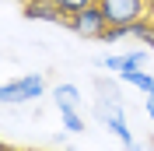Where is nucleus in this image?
I'll use <instances>...</instances> for the list:
<instances>
[{
	"instance_id": "obj_1",
	"label": "nucleus",
	"mask_w": 154,
	"mask_h": 151,
	"mask_svg": "<svg viewBox=\"0 0 154 151\" xmlns=\"http://www.w3.org/2000/svg\"><path fill=\"white\" fill-rule=\"evenodd\" d=\"M67 28L81 39H102L109 28V18L102 11V4H91V7H81L74 14H67Z\"/></svg>"
},
{
	"instance_id": "obj_2",
	"label": "nucleus",
	"mask_w": 154,
	"mask_h": 151,
	"mask_svg": "<svg viewBox=\"0 0 154 151\" xmlns=\"http://www.w3.org/2000/svg\"><path fill=\"white\" fill-rule=\"evenodd\" d=\"M102 11H105L109 25H133V21L147 18L151 11V0H98Z\"/></svg>"
},
{
	"instance_id": "obj_3",
	"label": "nucleus",
	"mask_w": 154,
	"mask_h": 151,
	"mask_svg": "<svg viewBox=\"0 0 154 151\" xmlns=\"http://www.w3.org/2000/svg\"><path fill=\"white\" fill-rule=\"evenodd\" d=\"M42 92H46L42 74H28V77H18V81H7V85L0 88V102L4 105L28 102V98H42Z\"/></svg>"
},
{
	"instance_id": "obj_4",
	"label": "nucleus",
	"mask_w": 154,
	"mask_h": 151,
	"mask_svg": "<svg viewBox=\"0 0 154 151\" xmlns=\"http://www.w3.org/2000/svg\"><path fill=\"white\" fill-rule=\"evenodd\" d=\"M25 21H49V25H67V11L60 0H25L21 4Z\"/></svg>"
},
{
	"instance_id": "obj_5",
	"label": "nucleus",
	"mask_w": 154,
	"mask_h": 151,
	"mask_svg": "<svg viewBox=\"0 0 154 151\" xmlns=\"http://www.w3.org/2000/svg\"><path fill=\"white\" fill-rule=\"evenodd\" d=\"M147 60L144 49H137V53H123V56H95V67H109V70H133Z\"/></svg>"
},
{
	"instance_id": "obj_6",
	"label": "nucleus",
	"mask_w": 154,
	"mask_h": 151,
	"mask_svg": "<svg viewBox=\"0 0 154 151\" xmlns=\"http://www.w3.org/2000/svg\"><path fill=\"white\" fill-rule=\"evenodd\" d=\"M53 102H56L60 113L63 109H81V88L77 85H56L53 88Z\"/></svg>"
},
{
	"instance_id": "obj_7",
	"label": "nucleus",
	"mask_w": 154,
	"mask_h": 151,
	"mask_svg": "<svg viewBox=\"0 0 154 151\" xmlns=\"http://www.w3.org/2000/svg\"><path fill=\"white\" fill-rule=\"evenodd\" d=\"M130 35L140 39V42H147V49H154V21H151V18L133 21V25H130Z\"/></svg>"
},
{
	"instance_id": "obj_8",
	"label": "nucleus",
	"mask_w": 154,
	"mask_h": 151,
	"mask_svg": "<svg viewBox=\"0 0 154 151\" xmlns=\"http://www.w3.org/2000/svg\"><path fill=\"white\" fill-rule=\"evenodd\" d=\"M60 120H63V127H67L70 133H84V116L77 113V109H63Z\"/></svg>"
},
{
	"instance_id": "obj_9",
	"label": "nucleus",
	"mask_w": 154,
	"mask_h": 151,
	"mask_svg": "<svg viewBox=\"0 0 154 151\" xmlns=\"http://www.w3.org/2000/svg\"><path fill=\"white\" fill-rule=\"evenodd\" d=\"M130 35V25H109L105 35H102V42H119V39Z\"/></svg>"
},
{
	"instance_id": "obj_10",
	"label": "nucleus",
	"mask_w": 154,
	"mask_h": 151,
	"mask_svg": "<svg viewBox=\"0 0 154 151\" xmlns=\"http://www.w3.org/2000/svg\"><path fill=\"white\" fill-rule=\"evenodd\" d=\"M63 4V11L67 14H74V11H81V7H91V4H98V0H60Z\"/></svg>"
},
{
	"instance_id": "obj_11",
	"label": "nucleus",
	"mask_w": 154,
	"mask_h": 151,
	"mask_svg": "<svg viewBox=\"0 0 154 151\" xmlns=\"http://www.w3.org/2000/svg\"><path fill=\"white\" fill-rule=\"evenodd\" d=\"M147 116H151V120H154V95H151V98H147Z\"/></svg>"
},
{
	"instance_id": "obj_12",
	"label": "nucleus",
	"mask_w": 154,
	"mask_h": 151,
	"mask_svg": "<svg viewBox=\"0 0 154 151\" xmlns=\"http://www.w3.org/2000/svg\"><path fill=\"white\" fill-rule=\"evenodd\" d=\"M147 18H151V21H154V0H151V11H147Z\"/></svg>"
},
{
	"instance_id": "obj_13",
	"label": "nucleus",
	"mask_w": 154,
	"mask_h": 151,
	"mask_svg": "<svg viewBox=\"0 0 154 151\" xmlns=\"http://www.w3.org/2000/svg\"><path fill=\"white\" fill-rule=\"evenodd\" d=\"M0 151H18V148H11V144H4V148H0Z\"/></svg>"
},
{
	"instance_id": "obj_14",
	"label": "nucleus",
	"mask_w": 154,
	"mask_h": 151,
	"mask_svg": "<svg viewBox=\"0 0 154 151\" xmlns=\"http://www.w3.org/2000/svg\"><path fill=\"white\" fill-rule=\"evenodd\" d=\"M21 4H25V0H21Z\"/></svg>"
}]
</instances>
